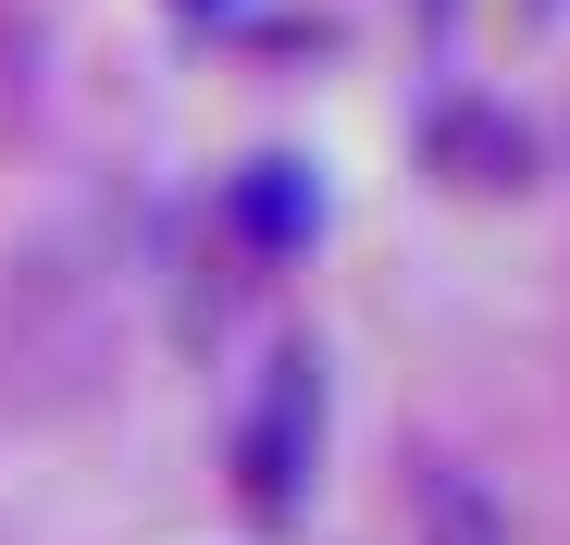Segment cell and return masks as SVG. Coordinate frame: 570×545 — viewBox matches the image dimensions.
I'll return each mask as SVG.
<instances>
[{
    "mask_svg": "<svg viewBox=\"0 0 570 545\" xmlns=\"http://www.w3.org/2000/svg\"><path fill=\"white\" fill-rule=\"evenodd\" d=\"M311 434H323V385H311V359H273V385H261V409H248V496H261V508L298 496Z\"/></svg>",
    "mask_w": 570,
    "mask_h": 545,
    "instance_id": "1",
    "label": "cell"
},
{
    "mask_svg": "<svg viewBox=\"0 0 570 545\" xmlns=\"http://www.w3.org/2000/svg\"><path fill=\"white\" fill-rule=\"evenodd\" d=\"M311 211H323V199L298 187V161H261L248 187H236V224H248L261 248H298V236H311Z\"/></svg>",
    "mask_w": 570,
    "mask_h": 545,
    "instance_id": "2",
    "label": "cell"
}]
</instances>
